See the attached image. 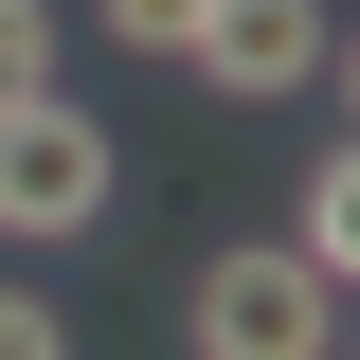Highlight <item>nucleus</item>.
Segmentation results:
<instances>
[{
    "instance_id": "5",
    "label": "nucleus",
    "mask_w": 360,
    "mask_h": 360,
    "mask_svg": "<svg viewBox=\"0 0 360 360\" xmlns=\"http://www.w3.org/2000/svg\"><path fill=\"white\" fill-rule=\"evenodd\" d=\"M18 90H54V0H0V108Z\"/></svg>"
},
{
    "instance_id": "2",
    "label": "nucleus",
    "mask_w": 360,
    "mask_h": 360,
    "mask_svg": "<svg viewBox=\"0 0 360 360\" xmlns=\"http://www.w3.org/2000/svg\"><path fill=\"white\" fill-rule=\"evenodd\" d=\"M108 198H127V144L90 127L72 90H18L0 108V234L18 252H72V234H108Z\"/></svg>"
},
{
    "instance_id": "7",
    "label": "nucleus",
    "mask_w": 360,
    "mask_h": 360,
    "mask_svg": "<svg viewBox=\"0 0 360 360\" xmlns=\"http://www.w3.org/2000/svg\"><path fill=\"white\" fill-rule=\"evenodd\" d=\"M90 18H108L127 54H180V37H198V0H90Z\"/></svg>"
},
{
    "instance_id": "1",
    "label": "nucleus",
    "mask_w": 360,
    "mask_h": 360,
    "mask_svg": "<svg viewBox=\"0 0 360 360\" xmlns=\"http://www.w3.org/2000/svg\"><path fill=\"white\" fill-rule=\"evenodd\" d=\"M180 342L198 360H342V270H307L288 234H234L180 288Z\"/></svg>"
},
{
    "instance_id": "3",
    "label": "nucleus",
    "mask_w": 360,
    "mask_h": 360,
    "mask_svg": "<svg viewBox=\"0 0 360 360\" xmlns=\"http://www.w3.org/2000/svg\"><path fill=\"white\" fill-rule=\"evenodd\" d=\"M180 72L234 90V108H270V90H324V72H342V18H324V0H198Z\"/></svg>"
},
{
    "instance_id": "4",
    "label": "nucleus",
    "mask_w": 360,
    "mask_h": 360,
    "mask_svg": "<svg viewBox=\"0 0 360 360\" xmlns=\"http://www.w3.org/2000/svg\"><path fill=\"white\" fill-rule=\"evenodd\" d=\"M288 252H307V270H360V162H342V144L307 162V217H288Z\"/></svg>"
},
{
    "instance_id": "6",
    "label": "nucleus",
    "mask_w": 360,
    "mask_h": 360,
    "mask_svg": "<svg viewBox=\"0 0 360 360\" xmlns=\"http://www.w3.org/2000/svg\"><path fill=\"white\" fill-rule=\"evenodd\" d=\"M0 360H72V307L54 288H0Z\"/></svg>"
}]
</instances>
